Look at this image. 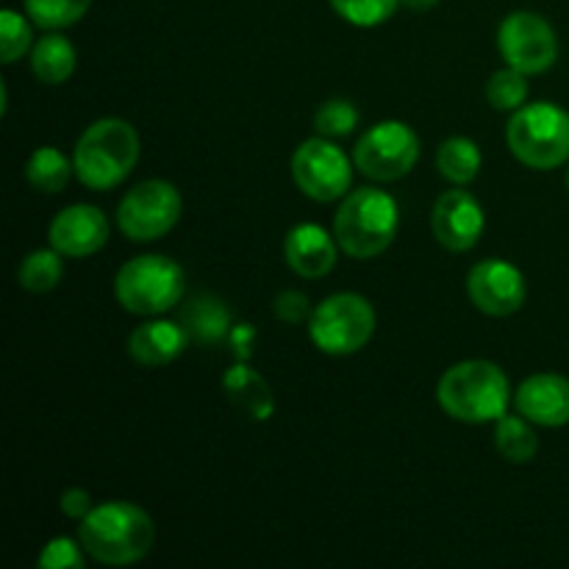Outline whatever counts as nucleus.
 Here are the masks:
<instances>
[{
	"label": "nucleus",
	"instance_id": "nucleus-31",
	"mask_svg": "<svg viewBox=\"0 0 569 569\" xmlns=\"http://www.w3.org/2000/svg\"><path fill=\"white\" fill-rule=\"evenodd\" d=\"M272 311H276L278 320L287 322V326H303V322L311 320V311L315 309H311L309 298H306L300 289H283V292H278Z\"/></svg>",
	"mask_w": 569,
	"mask_h": 569
},
{
	"label": "nucleus",
	"instance_id": "nucleus-30",
	"mask_svg": "<svg viewBox=\"0 0 569 569\" xmlns=\"http://www.w3.org/2000/svg\"><path fill=\"white\" fill-rule=\"evenodd\" d=\"M83 553H87V550H83L81 539L72 542V539L67 537H56L42 548V553H39L37 559V567L39 569H81Z\"/></svg>",
	"mask_w": 569,
	"mask_h": 569
},
{
	"label": "nucleus",
	"instance_id": "nucleus-14",
	"mask_svg": "<svg viewBox=\"0 0 569 569\" xmlns=\"http://www.w3.org/2000/svg\"><path fill=\"white\" fill-rule=\"evenodd\" d=\"M109 217L89 203H76L61 209L48 228L50 248L59 250L64 259H87L109 242Z\"/></svg>",
	"mask_w": 569,
	"mask_h": 569
},
{
	"label": "nucleus",
	"instance_id": "nucleus-9",
	"mask_svg": "<svg viewBox=\"0 0 569 569\" xmlns=\"http://www.w3.org/2000/svg\"><path fill=\"white\" fill-rule=\"evenodd\" d=\"M420 159V137L400 120H383L367 128L353 150L356 170L378 183H392L409 176Z\"/></svg>",
	"mask_w": 569,
	"mask_h": 569
},
{
	"label": "nucleus",
	"instance_id": "nucleus-18",
	"mask_svg": "<svg viewBox=\"0 0 569 569\" xmlns=\"http://www.w3.org/2000/svg\"><path fill=\"white\" fill-rule=\"evenodd\" d=\"M178 322L187 328L192 342L206 345V348H214V345L226 342V339H231L233 331L231 309H228L220 298H214V295L209 292L189 298L187 303L181 306Z\"/></svg>",
	"mask_w": 569,
	"mask_h": 569
},
{
	"label": "nucleus",
	"instance_id": "nucleus-10",
	"mask_svg": "<svg viewBox=\"0 0 569 569\" xmlns=\"http://www.w3.org/2000/svg\"><path fill=\"white\" fill-rule=\"evenodd\" d=\"M356 161L328 137H311L292 156V178L306 198L317 203L342 200L353 187Z\"/></svg>",
	"mask_w": 569,
	"mask_h": 569
},
{
	"label": "nucleus",
	"instance_id": "nucleus-26",
	"mask_svg": "<svg viewBox=\"0 0 569 569\" xmlns=\"http://www.w3.org/2000/svg\"><path fill=\"white\" fill-rule=\"evenodd\" d=\"M528 76L506 64L503 70L495 72L487 83V100L498 111H517L528 103Z\"/></svg>",
	"mask_w": 569,
	"mask_h": 569
},
{
	"label": "nucleus",
	"instance_id": "nucleus-29",
	"mask_svg": "<svg viewBox=\"0 0 569 569\" xmlns=\"http://www.w3.org/2000/svg\"><path fill=\"white\" fill-rule=\"evenodd\" d=\"M31 48L33 33L26 17L17 14L14 9L0 11V56H3V64H14Z\"/></svg>",
	"mask_w": 569,
	"mask_h": 569
},
{
	"label": "nucleus",
	"instance_id": "nucleus-4",
	"mask_svg": "<svg viewBox=\"0 0 569 569\" xmlns=\"http://www.w3.org/2000/svg\"><path fill=\"white\" fill-rule=\"evenodd\" d=\"M400 228L398 200L376 187L350 189L333 217V237L350 259H376L395 242Z\"/></svg>",
	"mask_w": 569,
	"mask_h": 569
},
{
	"label": "nucleus",
	"instance_id": "nucleus-20",
	"mask_svg": "<svg viewBox=\"0 0 569 569\" xmlns=\"http://www.w3.org/2000/svg\"><path fill=\"white\" fill-rule=\"evenodd\" d=\"M78 53L76 44L67 37H61L59 31L44 33L39 42H33L31 48V70L37 76V81L48 83V87H59L67 83L76 72Z\"/></svg>",
	"mask_w": 569,
	"mask_h": 569
},
{
	"label": "nucleus",
	"instance_id": "nucleus-16",
	"mask_svg": "<svg viewBox=\"0 0 569 569\" xmlns=\"http://www.w3.org/2000/svg\"><path fill=\"white\" fill-rule=\"evenodd\" d=\"M337 237L317 222H300L283 239L287 267L300 278H326L337 267Z\"/></svg>",
	"mask_w": 569,
	"mask_h": 569
},
{
	"label": "nucleus",
	"instance_id": "nucleus-13",
	"mask_svg": "<svg viewBox=\"0 0 569 569\" xmlns=\"http://www.w3.org/2000/svg\"><path fill=\"white\" fill-rule=\"evenodd\" d=\"M431 228L437 242L450 253H467L476 248L487 228L483 206L465 187H453L442 192L433 203Z\"/></svg>",
	"mask_w": 569,
	"mask_h": 569
},
{
	"label": "nucleus",
	"instance_id": "nucleus-27",
	"mask_svg": "<svg viewBox=\"0 0 569 569\" xmlns=\"http://www.w3.org/2000/svg\"><path fill=\"white\" fill-rule=\"evenodd\" d=\"M333 11L356 28H376L398 11L400 0H331Z\"/></svg>",
	"mask_w": 569,
	"mask_h": 569
},
{
	"label": "nucleus",
	"instance_id": "nucleus-2",
	"mask_svg": "<svg viewBox=\"0 0 569 569\" xmlns=\"http://www.w3.org/2000/svg\"><path fill=\"white\" fill-rule=\"evenodd\" d=\"M437 403L453 420L467 426L498 422L509 415L511 383L495 361L467 359L445 370L437 383Z\"/></svg>",
	"mask_w": 569,
	"mask_h": 569
},
{
	"label": "nucleus",
	"instance_id": "nucleus-33",
	"mask_svg": "<svg viewBox=\"0 0 569 569\" xmlns=\"http://www.w3.org/2000/svg\"><path fill=\"white\" fill-rule=\"evenodd\" d=\"M400 3H403L406 9H411V11H428V9H433L439 0H400Z\"/></svg>",
	"mask_w": 569,
	"mask_h": 569
},
{
	"label": "nucleus",
	"instance_id": "nucleus-32",
	"mask_svg": "<svg viewBox=\"0 0 569 569\" xmlns=\"http://www.w3.org/2000/svg\"><path fill=\"white\" fill-rule=\"evenodd\" d=\"M59 509H61V515H64V517H70V520L81 522L83 517H87L89 511L94 509L92 495H89L87 489H81V487H70V489H67V492H61Z\"/></svg>",
	"mask_w": 569,
	"mask_h": 569
},
{
	"label": "nucleus",
	"instance_id": "nucleus-21",
	"mask_svg": "<svg viewBox=\"0 0 569 569\" xmlns=\"http://www.w3.org/2000/svg\"><path fill=\"white\" fill-rule=\"evenodd\" d=\"M483 164L481 148L467 137H450L437 150V170L453 187H467L478 178Z\"/></svg>",
	"mask_w": 569,
	"mask_h": 569
},
{
	"label": "nucleus",
	"instance_id": "nucleus-23",
	"mask_svg": "<svg viewBox=\"0 0 569 569\" xmlns=\"http://www.w3.org/2000/svg\"><path fill=\"white\" fill-rule=\"evenodd\" d=\"M76 176V164L59 148H37L26 164V178L37 192L59 194L64 192L70 178Z\"/></svg>",
	"mask_w": 569,
	"mask_h": 569
},
{
	"label": "nucleus",
	"instance_id": "nucleus-24",
	"mask_svg": "<svg viewBox=\"0 0 569 569\" xmlns=\"http://www.w3.org/2000/svg\"><path fill=\"white\" fill-rule=\"evenodd\" d=\"M64 256L56 248H39L33 253H28L22 259L20 270H17V281H20L22 289L33 295L50 292V289L59 287L61 276H64Z\"/></svg>",
	"mask_w": 569,
	"mask_h": 569
},
{
	"label": "nucleus",
	"instance_id": "nucleus-19",
	"mask_svg": "<svg viewBox=\"0 0 569 569\" xmlns=\"http://www.w3.org/2000/svg\"><path fill=\"white\" fill-rule=\"evenodd\" d=\"M222 389H226L228 400L237 406V411H242L250 420L264 422L276 411V398H272L270 383L259 372L250 370L248 365H233L222 376Z\"/></svg>",
	"mask_w": 569,
	"mask_h": 569
},
{
	"label": "nucleus",
	"instance_id": "nucleus-34",
	"mask_svg": "<svg viewBox=\"0 0 569 569\" xmlns=\"http://www.w3.org/2000/svg\"><path fill=\"white\" fill-rule=\"evenodd\" d=\"M567 187H569V167H567Z\"/></svg>",
	"mask_w": 569,
	"mask_h": 569
},
{
	"label": "nucleus",
	"instance_id": "nucleus-7",
	"mask_svg": "<svg viewBox=\"0 0 569 569\" xmlns=\"http://www.w3.org/2000/svg\"><path fill=\"white\" fill-rule=\"evenodd\" d=\"M378 326L376 309L365 295L337 292L315 306L309 337L326 356H353L372 339Z\"/></svg>",
	"mask_w": 569,
	"mask_h": 569
},
{
	"label": "nucleus",
	"instance_id": "nucleus-3",
	"mask_svg": "<svg viewBox=\"0 0 569 569\" xmlns=\"http://www.w3.org/2000/svg\"><path fill=\"white\" fill-rule=\"evenodd\" d=\"M137 128L122 117H103L92 122L72 150L76 178L94 192H106L126 181L139 161Z\"/></svg>",
	"mask_w": 569,
	"mask_h": 569
},
{
	"label": "nucleus",
	"instance_id": "nucleus-17",
	"mask_svg": "<svg viewBox=\"0 0 569 569\" xmlns=\"http://www.w3.org/2000/svg\"><path fill=\"white\" fill-rule=\"evenodd\" d=\"M189 333L181 322L148 320L128 333V356L142 367H167L189 348Z\"/></svg>",
	"mask_w": 569,
	"mask_h": 569
},
{
	"label": "nucleus",
	"instance_id": "nucleus-11",
	"mask_svg": "<svg viewBox=\"0 0 569 569\" xmlns=\"http://www.w3.org/2000/svg\"><path fill=\"white\" fill-rule=\"evenodd\" d=\"M498 50L509 67L539 76L559 59V37L537 11H511L498 28Z\"/></svg>",
	"mask_w": 569,
	"mask_h": 569
},
{
	"label": "nucleus",
	"instance_id": "nucleus-22",
	"mask_svg": "<svg viewBox=\"0 0 569 569\" xmlns=\"http://www.w3.org/2000/svg\"><path fill=\"white\" fill-rule=\"evenodd\" d=\"M495 445L498 453L511 465H528L537 459L539 439L533 431V422L517 411V415H503L495 422Z\"/></svg>",
	"mask_w": 569,
	"mask_h": 569
},
{
	"label": "nucleus",
	"instance_id": "nucleus-28",
	"mask_svg": "<svg viewBox=\"0 0 569 569\" xmlns=\"http://www.w3.org/2000/svg\"><path fill=\"white\" fill-rule=\"evenodd\" d=\"M356 126H359V109L345 98L326 100L315 114L317 133L328 139L348 137V133L356 131Z\"/></svg>",
	"mask_w": 569,
	"mask_h": 569
},
{
	"label": "nucleus",
	"instance_id": "nucleus-5",
	"mask_svg": "<svg viewBox=\"0 0 569 569\" xmlns=\"http://www.w3.org/2000/svg\"><path fill=\"white\" fill-rule=\"evenodd\" d=\"M506 144L520 164L531 170H556L569 161V114L561 106L539 100L511 111Z\"/></svg>",
	"mask_w": 569,
	"mask_h": 569
},
{
	"label": "nucleus",
	"instance_id": "nucleus-15",
	"mask_svg": "<svg viewBox=\"0 0 569 569\" xmlns=\"http://www.w3.org/2000/svg\"><path fill=\"white\" fill-rule=\"evenodd\" d=\"M515 406L526 420L542 428H561L569 422V378L559 372H537L515 392Z\"/></svg>",
	"mask_w": 569,
	"mask_h": 569
},
{
	"label": "nucleus",
	"instance_id": "nucleus-12",
	"mask_svg": "<svg viewBox=\"0 0 569 569\" xmlns=\"http://www.w3.org/2000/svg\"><path fill=\"white\" fill-rule=\"evenodd\" d=\"M467 295L487 317H511L528 298V283L520 267L506 259L478 261L467 276Z\"/></svg>",
	"mask_w": 569,
	"mask_h": 569
},
{
	"label": "nucleus",
	"instance_id": "nucleus-6",
	"mask_svg": "<svg viewBox=\"0 0 569 569\" xmlns=\"http://www.w3.org/2000/svg\"><path fill=\"white\" fill-rule=\"evenodd\" d=\"M183 270L172 259L144 253L126 261L114 278V298L128 315L161 317L183 300Z\"/></svg>",
	"mask_w": 569,
	"mask_h": 569
},
{
	"label": "nucleus",
	"instance_id": "nucleus-25",
	"mask_svg": "<svg viewBox=\"0 0 569 569\" xmlns=\"http://www.w3.org/2000/svg\"><path fill=\"white\" fill-rule=\"evenodd\" d=\"M92 0H26V14L44 31H61L83 20Z\"/></svg>",
	"mask_w": 569,
	"mask_h": 569
},
{
	"label": "nucleus",
	"instance_id": "nucleus-1",
	"mask_svg": "<svg viewBox=\"0 0 569 569\" xmlns=\"http://www.w3.org/2000/svg\"><path fill=\"white\" fill-rule=\"evenodd\" d=\"M89 559L106 567L139 565L156 545V522L142 506L109 500L89 511L78 526Z\"/></svg>",
	"mask_w": 569,
	"mask_h": 569
},
{
	"label": "nucleus",
	"instance_id": "nucleus-8",
	"mask_svg": "<svg viewBox=\"0 0 569 569\" xmlns=\"http://www.w3.org/2000/svg\"><path fill=\"white\" fill-rule=\"evenodd\" d=\"M183 211L176 183L148 178L139 181L117 206V228L131 242H156L178 226Z\"/></svg>",
	"mask_w": 569,
	"mask_h": 569
}]
</instances>
